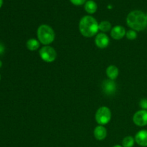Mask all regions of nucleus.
Here are the masks:
<instances>
[{"label": "nucleus", "mask_w": 147, "mask_h": 147, "mask_svg": "<svg viewBox=\"0 0 147 147\" xmlns=\"http://www.w3.org/2000/svg\"><path fill=\"white\" fill-rule=\"evenodd\" d=\"M98 23L91 16H84L79 22V30L81 34L86 37H91L96 35L99 30Z\"/></svg>", "instance_id": "2"}, {"label": "nucleus", "mask_w": 147, "mask_h": 147, "mask_svg": "<svg viewBox=\"0 0 147 147\" xmlns=\"http://www.w3.org/2000/svg\"><path fill=\"white\" fill-rule=\"evenodd\" d=\"M2 4H3V0H0V8H1V7L2 6Z\"/></svg>", "instance_id": "21"}, {"label": "nucleus", "mask_w": 147, "mask_h": 147, "mask_svg": "<svg viewBox=\"0 0 147 147\" xmlns=\"http://www.w3.org/2000/svg\"><path fill=\"white\" fill-rule=\"evenodd\" d=\"M126 23L131 30L135 31H142L147 27L146 14L140 10H134L128 14Z\"/></svg>", "instance_id": "1"}, {"label": "nucleus", "mask_w": 147, "mask_h": 147, "mask_svg": "<svg viewBox=\"0 0 147 147\" xmlns=\"http://www.w3.org/2000/svg\"><path fill=\"white\" fill-rule=\"evenodd\" d=\"M96 122L100 126H104L110 122L111 119V112L106 106H102L99 108L95 116Z\"/></svg>", "instance_id": "4"}, {"label": "nucleus", "mask_w": 147, "mask_h": 147, "mask_svg": "<svg viewBox=\"0 0 147 147\" xmlns=\"http://www.w3.org/2000/svg\"><path fill=\"white\" fill-rule=\"evenodd\" d=\"M126 37H127L128 40H136V37H137V33H136V31L134 30H130L129 31L126 32Z\"/></svg>", "instance_id": "17"}, {"label": "nucleus", "mask_w": 147, "mask_h": 147, "mask_svg": "<svg viewBox=\"0 0 147 147\" xmlns=\"http://www.w3.org/2000/svg\"><path fill=\"white\" fill-rule=\"evenodd\" d=\"M146 17H147V13H146Z\"/></svg>", "instance_id": "25"}, {"label": "nucleus", "mask_w": 147, "mask_h": 147, "mask_svg": "<svg viewBox=\"0 0 147 147\" xmlns=\"http://www.w3.org/2000/svg\"><path fill=\"white\" fill-rule=\"evenodd\" d=\"M102 90L106 95H113L116 91V83L113 80H105L102 83Z\"/></svg>", "instance_id": "7"}, {"label": "nucleus", "mask_w": 147, "mask_h": 147, "mask_svg": "<svg viewBox=\"0 0 147 147\" xmlns=\"http://www.w3.org/2000/svg\"><path fill=\"white\" fill-rule=\"evenodd\" d=\"M113 147H123V146H120V145H115V146H113Z\"/></svg>", "instance_id": "22"}, {"label": "nucleus", "mask_w": 147, "mask_h": 147, "mask_svg": "<svg viewBox=\"0 0 147 147\" xmlns=\"http://www.w3.org/2000/svg\"><path fill=\"white\" fill-rule=\"evenodd\" d=\"M40 42H39L38 40H36L34 38H31L28 40L26 43V46L27 48L30 51H35L37 50L40 47Z\"/></svg>", "instance_id": "13"}, {"label": "nucleus", "mask_w": 147, "mask_h": 147, "mask_svg": "<svg viewBox=\"0 0 147 147\" xmlns=\"http://www.w3.org/2000/svg\"><path fill=\"white\" fill-rule=\"evenodd\" d=\"M98 6L94 1H88L85 4V10L87 11L88 14H94L97 11Z\"/></svg>", "instance_id": "14"}, {"label": "nucleus", "mask_w": 147, "mask_h": 147, "mask_svg": "<svg viewBox=\"0 0 147 147\" xmlns=\"http://www.w3.org/2000/svg\"><path fill=\"white\" fill-rule=\"evenodd\" d=\"M139 106L143 110H147V99L143 98L139 102Z\"/></svg>", "instance_id": "18"}, {"label": "nucleus", "mask_w": 147, "mask_h": 147, "mask_svg": "<svg viewBox=\"0 0 147 147\" xmlns=\"http://www.w3.org/2000/svg\"><path fill=\"white\" fill-rule=\"evenodd\" d=\"M119 74V70L116 66L115 65H110L106 69V75L108 78L111 80H116L118 78Z\"/></svg>", "instance_id": "12"}, {"label": "nucleus", "mask_w": 147, "mask_h": 147, "mask_svg": "<svg viewBox=\"0 0 147 147\" xmlns=\"http://www.w3.org/2000/svg\"><path fill=\"white\" fill-rule=\"evenodd\" d=\"M86 0H70L71 3L73 4L76 6H80L83 5V4H85Z\"/></svg>", "instance_id": "19"}, {"label": "nucleus", "mask_w": 147, "mask_h": 147, "mask_svg": "<svg viewBox=\"0 0 147 147\" xmlns=\"http://www.w3.org/2000/svg\"><path fill=\"white\" fill-rule=\"evenodd\" d=\"M133 121L136 126L143 127L147 126V110H139L134 113Z\"/></svg>", "instance_id": "6"}, {"label": "nucleus", "mask_w": 147, "mask_h": 147, "mask_svg": "<svg viewBox=\"0 0 147 147\" xmlns=\"http://www.w3.org/2000/svg\"><path fill=\"white\" fill-rule=\"evenodd\" d=\"M4 52V45L0 43V55H2Z\"/></svg>", "instance_id": "20"}, {"label": "nucleus", "mask_w": 147, "mask_h": 147, "mask_svg": "<svg viewBox=\"0 0 147 147\" xmlns=\"http://www.w3.org/2000/svg\"><path fill=\"white\" fill-rule=\"evenodd\" d=\"M110 43V40H109V36L105 33H99L96 35V39H95V44L99 48H106L109 46Z\"/></svg>", "instance_id": "8"}, {"label": "nucleus", "mask_w": 147, "mask_h": 147, "mask_svg": "<svg viewBox=\"0 0 147 147\" xmlns=\"http://www.w3.org/2000/svg\"><path fill=\"white\" fill-rule=\"evenodd\" d=\"M98 27L99 30L103 32H109L111 30V24L109 21H103L98 24Z\"/></svg>", "instance_id": "16"}, {"label": "nucleus", "mask_w": 147, "mask_h": 147, "mask_svg": "<svg viewBox=\"0 0 147 147\" xmlns=\"http://www.w3.org/2000/svg\"><path fill=\"white\" fill-rule=\"evenodd\" d=\"M1 66H2V62H1V60H0V68H1Z\"/></svg>", "instance_id": "23"}, {"label": "nucleus", "mask_w": 147, "mask_h": 147, "mask_svg": "<svg viewBox=\"0 0 147 147\" xmlns=\"http://www.w3.org/2000/svg\"><path fill=\"white\" fill-rule=\"evenodd\" d=\"M135 142L138 145L143 147L147 146V130H141L135 136Z\"/></svg>", "instance_id": "10"}, {"label": "nucleus", "mask_w": 147, "mask_h": 147, "mask_svg": "<svg viewBox=\"0 0 147 147\" xmlns=\"http://www.w3.org/2000/svg\"><path fill=\"white\" fill-rule=\"evenodd\" d=\"M37 35L39 42L44 45H49L55 38L54 30L47 24H42L38 27Z\"/></svg>", "instance_id": "3"}, {"label": "nucleus", "mask_w": 147, "mask_h": 147, "mask_svg": "<svg viewBox=\"0 0 147 147\" xmlns=\"http://www.w3.org/2000/svg\"><path fill=\"white\" fill-rule=\"evenodd\" d=\"M0 80H1V76H0Z\"/></svg>", "instance_id": "24"}, {"label": "nucleus", "mask_w": 147, "mask_h": 147, "mask_svg": "<svg viewBox=\"0 0 147 147\" xmlns=\"http://www.w3.org/2000/svg\"><path fill=\"white\" fill-rule=\"evenodd\" d=\"M126 32L125 28L120 25L115 26L111 29V35L112 38L116 40H121L126 35Z\"/></svg>", "instance_id": "9"}, {"label": "nucleus", "mask_w": 147, "mask_h": 147, "mask_svg": "<svg viewBox=\"0 0 147 147\" xmlns=\"http://www.w3.org/2000/svg\"><path fill=\"white\" fill-rule=\"evenodd\" d=\"M94 136L97 140L102 141L104 140L107 136V130L106 128L103 126H96L94 129Z\"/></svg>", "instance_id": "11"}, {"label": "nucleus", "mask_w": 147, "mask_h": 147, "mask_svg": "<svg viewBox=\"0 0 147 147\" xmlns=\"http://www.w3.org/2000/svg\"><path fill=\"white\" fill-rule=\"evenodd\" d=\"M40 57L46 63H53L57 58V52L53 47L45 45L39 51Z\"/></svg>", "instance_id": "5"}, {"label": "nucleus", "mask_w": 147, "mask_h": 147, "mask_svg": "<svg viewBox=\"0 0 147 147\" xmlns=\"http://www.w3.org/2000/svg\"><path fill=\"white\" fill-rule=\"evenodd\" d=\"M135 139L131 136H126L122 141V146L123 147H133L135 144Z\"/></svg>", "instance_id": "15"}]
</instances>
